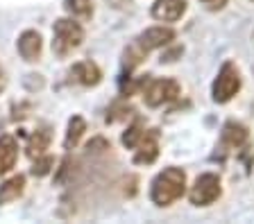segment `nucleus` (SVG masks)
Here are the masks:
<instances>
[{
    "label": "nucleus",
    "instance_id": "f257e3e1",
    "mask_svg": "<svg viewBox=\"0 0 254 224\" xmlns=\"http://www.w3.org/2000/svg\"><path fill=\"white\" fill-rule=\"evenodd\" d=\"M184 192H186V172L182 170V168L170 166V168H166V170H161L152 179L150 199H152L154 206L166 208L177 202Z\"/></svg>",
    "mask_w": 254,
    "mask_h": 224
},
{
    "label": "nucleus",
    "instance_id": "f03ea898",
    "mask_svg": "<svg viewBox=\"0 0 254 224\" xmlns=\"http://www.w3.org/2000/svg\"><path fill=\"white\" fill-rule=\"evenodd\" d=\"M84 41V30L77 18H59L53 25V52L57 57H68Z\"/></svg>",
    "mask_w": 254,
    "mask_h": 224
},
{
    "label": "nucleus",
    "instance_id": "7ed1b4c3",
    "mask_svg": "<svg viewBox=\"0 0 254 224\" xmlns=\"http://www.w3.org/2000/svg\"><path fill=\"white\" fill-rule=\"evenodd\" d=\"M241 91V70L236 68L234 61H225L218 70L216 80L211 84V97L218 104H225L229 102L236 93Z\"/></svg>",
    "mask_w": 254,
    "mask_h": 224
},
{
    "label": "nucleus",
    "instance_id": "20e7f679",
    "mask_svg": "<svg viewBox=\"0 0 254 224\" xmlns=\"http://www.w3.org/2000/svg\"><path fill=\"white\" fill-rule=\"evenodd\" d=\"M180 93H182L180 84H177L175 80H170V77L148 80L145 86H143V100H145V104L152 107V109L164 107V104H168V102H175L177 97H180Z\"/></svg>",
    "mask_w": 254,
    "mask_h": 224
},
{
    "label": "nucleus",
    "instance_id": "39448f33",
    "mask_svg": "<svg viewBox=\"0 0 254 224\" xmlns=\"http://www.w3.org/2000/svg\"><path fill=\"white\" fill-rule=\"evenodd\" d=\"M220 177L213 172H204L195 179V183L189 190V199L193 206H211L218 197H220Z\"/></svg>",
    "mask_w": 254,
    "mask_h": 224
},
{
    "label": "nucleus",
    "instance_id": "423d86ee",
    "mask_svg": "<svg viewBox=\"0 0 254 224\" xmlns=\"http://www.w3.org/2000/svg\"><path fill=\"white\" fill-rule=\"evenodd\" d=\"M173 41H175V30H170V27H164V25L148 27L145 32H141L136 37L138 48H141L143 52H152V50L166 48V45H170Z\"/></svg>",
    "mask_w": 254,
    "mask_h": 224
},
{
    "label": "nucleus",
    "instance_id": "0eeeda50",
    "mask_svg": "<svg viewBox=\"0 0 254 224\" xmlns=\"http://www.w3.org/2000/svg\"><path fill=\"white\" fill-rule=\"evenodd\" d=\"M159 156V132L157 129H145L134 147V163L136 166H150Z\"/></svg>",
    "mask_w": 254,
    "mask_h": 224
},
{
    "label": "nucleus",
    "instance_id": "6e6552de",
    "mask_svg": "<svg viewBox=\"0 0 254 224\" xmlns=\"http://www.w3.org/2000/svg\"><path fill=\"white\" fill-rule=\"evenodd\" d=\"M152 18L161 23H175L186 14V2L184 0H157L152 5Z\"/></svg>",
    "mask_w": 254,
    "mask_h": 224
},
{
    "label": "nucleus",
    "instance_id": "1a4fd4ad",
    "mask_svg": "<svg viewBox=\"0 0 254 224\" xmlns=\"http://www.w3.org/2000/svg\"><path fill=\"white\" fill-rule=\"evenodd\" d=\"M100 80H102V70L98 68L95 61H89V59L77 61V64L70 68V82H75V84L95 86V84H100Z\"/></svg>",
    "mask_w": 254,
    "mask_h": 224
},
{
    "label": "nucleus",
    "instance_id": "9d476101",
    "mask_svg": "<svg viewBox=\"0 0 254 224\" xmlns=\"http://www.w3.org/2000/svg\"><path fill=\"white\" fill-rule=\"evenodd\" d=\"M41 48H43V41L37 30H25L18 37V41H16V50H18V54L25 61H37L39 54H41Z\"/></svg>",
    "mask_w": 254,
    "mask_h": 224
},
{
    "label": "nucleus",
    "instance_id": "9b49d317",
    "mask_svg": "<svg viewBox=\"0 0 254 224\" xmlns=\"http://www.w3.org/2000/svg\"><path fill=\"white\" fill-rule=\"evenodd\" d=\"M250 138V132L245 125L236 123V120H229L225 127H222V134H220V143L229 149H238L243 147Z\"/></svg>",
    "mask_w": 254,
    "mask_h": 224
},
{
    "label": "nucleus",
    "instance_id": "f8f14e48",
    "mask_svg": "<svg viewBox=\"0 0 254 224\" xmlns=\"http://www.w3.org/2000/svg\"><path fill=\"white\" fill-rule=\"evenodd\" d=\"M16 159H18V143H16V138L9 136V134L0 136V175H7L16 166Z\"/></svg>",
    "mask_w": 254,
    "mask_h": 224
},
{
    "label": "nucleus",
    "instance_id": "ddd939ff",
    "mask_svg": "<svg viewBox=\"0 0 254 224\" xmlns=\"http://www.w3.org/2000/svg\"><path fill=\"white\" fill-rule=\"evenodd\" d=\"M23 190H25V177L23 175L9 177V179L0 186V206H2V204H9V202H16V199L23 195Z\"/></svg>",
    "mask_w": 254,
    "mask_h": 224
},
{
    "label": "nucleus",
    "instance_id": "4468645a",
    "mask_svg": "<svg viewBox=\"0 0 254 224\" xmlns=\"http://www.w3.org/2000/svg\"><path fill=\"white\" fill-rule=\"evenodd\" d=\"M50 140H53L50 129L48 127L37 129V132L30 136V140H27V156H30V159H37V156L46 154V149L50 147Z\"/></svg>",
    "mask_w": 254,
    "mask_h": 224
},
{
    "label": "nucleus",
    "instance_id": "2eb2a0df",
    "mask_svg": "<svg viewBox=\"0 0 254 224\" xmlns=\"http://www.w3.org/2000/svg\"><path fill=\"white\" fill-rule=\"evenodd\" d=\"M64 9L68 11L70 18L89 21V18L93 16V0H66V2H64Z\"/></svg>",
    "mask_w": 254,
    "mask_h": 224
},
{
    "label": "nucleus",
    "instance_id": "dca6fc26",
    "mask_svg": "<svg viewBox=\"0 0 254 224\" xmlns=\"http://www.w3.org/2000/svg\"><path fill=\"white\" fill-rule=\"evenodd\" d=\"M84 132H86L84 118H82V116H73L68 120V132H66V138H64V147H66V149H73L75 145L82 140Z\"/></svg>",
    "mask_w": 254,
    "mask_h": 224
},
{
    "label": "nucleus",
    "instance_id": "f3484780",
    "mask_svg": "<svg viewBox=\"0 0 254 224\" xmlns=\"http://www.w3.org/2000/svg\"><path fill=\"white\" fill-rule=\"evenodd\" d=\"M55 168V159L50 154H41L34 159V166H32V175L34 177H46L50 175V170Z\"/></svg>",
    "mask_w": 254,
    "mask_h": 224
},
{
    "label": "nucleus",
    "instance_id": "a211bd4d",
    "mask_svg": "<svg viewBox=\"0 0 254 224\" xmlns=\"http://www.w3.org/2000/svg\"><path fill=\"white\" fill-rule=\"evenodd\" d=\"M143 132H145L143 127H138V125H132V127L123 134V145H125L127 149H134L138 145V140H141Z\"/></svg>",
    "mask_w": 254,
    "mask_h": 224
},
{
    "label": "nucleus",
    "instance_id": "6ab92c4d",
    "mask_svg": "<svg viewBox=\"0 0 254 224\" xmlns=\"http://www.w3.org/2000/svg\"><path fill=\"white\" fill-rule=\"evenodd\" d=\"M86 149H89V152H102V149H109V143H107L105 138H93L86 145Z\"/></svg>",
    "mask_w": 254,
    "mask_h": 224
},
{
    "label": "nucleus",
    "instance_id": "aec40b11",
    "mask_svg": "<svg viewBox=\"0 0 254 224\" xmlns=\"http://www.w3.org/2000/svg\"><path fill=\"white\" fill-rule=\"evenodd\" d=\"M200 2H202V5H204L209 11H220L222 7L227 5V0H200Z\"/></svg>",
    "mask_w": 254,
    "mask_h": 224
},
{
    "label": "nucleus",
    "instance_id": "412c9836",
    "mask_svg": "<svg viewBox=\"0 0 254 224\" xmlns=\"http://www.w3.org/2000/svg\"><path fill=\"white\" fill-rule=\"evenodd\" d=\"M5 89V73H2V68H0V91Z\"/></svg>",
    "mask_w": 254,
    "mask_h": 224
}]
</instances>
